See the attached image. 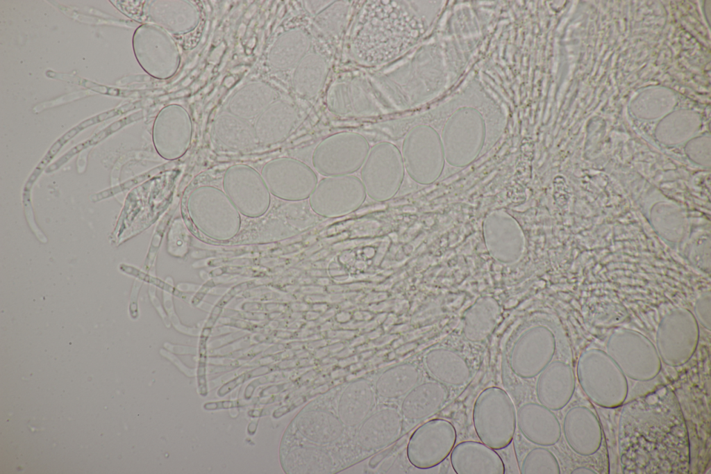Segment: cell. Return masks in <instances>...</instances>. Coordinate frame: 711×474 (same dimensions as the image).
<instances>
[{
  "mask_svg": "<svg viewBox=\"0 0 711 474\" xmlns=\"http://www.w3.org/2000/svg\"><path fill=\"white\" fill-rule=\"evenodd\" d=\"M245 375L246 374H243L239 376L238 377L234 379L233 380L231 381V382L226 384L220 390L218 391V395H224L226 394L229 391L232 390L235 386L242 383L247 378L245 377Z\"/></svg>",
  "mask_w": 711,
  "mask_h": 474,
  "instance_id": "22",
  "label": "cell"
},
{
  "mask_svg": "<svg viewBox=\"0 0 711 474\" xmlns=\"http://www.w3.org/2000/svg\"><path fill=\"white\" fill-rule=\"evenodd\" d=\"M421 379L420 370L412 364L392 366L380 373L374 382L378 401L399 404Z\"/></svg>",
  "mask_w": 711,
  "mask_h": 474,
  "instance_id": "14",
  "label": "cell"
},
{
  "mask_svg": "<svg viewBox=\"0 0 711 474\" xmlns=\"http://www.w3.org/2000/svg\"><path fill=\"white\" fill-rule=\"evenodd\" d=\"M574 390L573 373L567 366L558 363L551 364L539 373L535 389L539 403L551 411L563 408L570 400Z\"/></svg>",
  "mask_w": 711,
  "mask_h": 474,
  "instance_id": "12",
  "label": "cell"
},
{
  "mask_svg": "<svg viewBox=\"0 0 711 474\" xmlns=\"http://www.w3.org/2000/svg\"><path fill=\"white\" fill-rule=\"evenodd\" d=\"M450 461L457 474H504L505 467L496 450L485 443L465 441L455 444Z\"/></svg>",
  "mask_w": 711,
  "mask_h": 474,
  "instance_id": "10",
  "label": "cell"
},
{
  "mask_svg": "<svg viewBox=\"0 0 711 474\" xmlns=\"http://www.w3.org/2000/svg\"><path fill=\"white\" fill-rule=\"evenodd\" d=\"M327 393L338 417L356 439L358 428L378 402L374 382L359 378Z\"/></svg>",
  "mask_w": 711,
  "mask_h": 474,
  "instance_id": "7",
  "label": "cell"
},
{
  "mask_svg": "<svg viewBox=\"0 0 711 474\" xmlns=\"http://www.w3.org/2000/svg\"><path fill=\"white\" fill-rule=\"evenodd\" d=\"M133 117V115H130L128 117L115 122L109 126H108L104 130L96 134L94 137L91 138L88 140L76 145V147L70 149L65 155H63L62 158H59L56 162L49 166L48 168L45 170L46 173L52 172L58 170L60 166L65 164L69 158H71L74 155H75L78 152H81L83 149H85L86 147L92 145L97 144V142H100L101 140L108 136L110 134L117 131L118 129L123 127L126 124L131 123L133 120H135L131 119Z\"/></svg>",
  "mask_w": 711,
  "mask_h": 474,
  "instance_id": "21",
  "label": "cell"
},
{
  "mask_svg": "<svg viewBox=\"0 0 711 474\" xmlns=\"http://www.w3.org/2000/svg\"><path fill=\"white\" fill-rule=\"evenodd\" d=\"M403 427L399 404L378 402L357 430L355 439L357 461L393 443L403 433Z\"/></svg>",
  "mask_w": 711,
  "mask_h": 474,
  "instance_id": "5",
  "label": "cell"
},
{
  "mask_svg": "<svg viewBox=\"0 0 711 474\" xmlns=\"http://www.w3.org/2000/svg\"><path fill=\"white\" fill-rule=\"evenodd\" d=\"M472 421L482 443L494 450L508 446L517 425V412L508 393L498 386L483 389L474 402Z\"/></svg>",
  "mask_w": 711,
  "mask_h": 474,
  "instance_id": "2",
  "label": "cell"
},
{
  "mask_svg": "<svg viewBox=\"0 0 711 474\" xmlns=\"http://www.w3.org/2000/svg\"><path fill=\"white\" fill-rule=\"evenodd\" d=\"M282 450L283 466L288 473L329 474L343 469L337 458L326 450L292 446Z\"/></svg>",
  "mask_w": 711,
  "mask_h": 474,
  "instance_id": "13",
  "label": "cell"
},
{
  "mask_svg": "<svg viewBox=\"0 0 711 474\" xmlns=\"http://www.w3.org/2000/svg\"><path fill=\"white\" fill-rule=\"evenodd\" d=\"M294 120V111L289 106H276L267 110L257 122L258 140L267 143L281 140L290 132Z\"/></svg>",
  "mask_w": 711,
  "mask_h": 474,
  "instance_id": "17",
  "label": "cell"
},
{
  "mask_svg": "<svg viewBox=\"0 0 711 474\" xmlns=\"http://www.w3.org/2000/svg\"><path fill=\"white\" fill-rule=\"evenodd\" d=\"M457 440V432L449 420L434 418L419 426L407 445V457L419 469H429L450 455Z\"/></svg>",
  "mask_w": 711,
  "mask_h": 474,
  "instance_id": "4",
  "label": "cell"
},
{
  "mask_svg": "<svg viewBox=\"0 0 711 474\" xmlns=\"http://www.w3.org/2000/svg\"><path fill=\"white\" fill-rule=\"evenodd\" d=\"M284 437V447L309 446L334 455L343 468L357 461L355 436L334 410L328 393L305 406L294 418Z\"/></svg>",
  "mask_w": 711,
  "mask_h": 474,
  "instance_id": "1",
  "label": "cell"
},
{
  "mask_svg": "<svg viewBox=\"0 0 711 474\" xmlns=\"http://www.w3.org/2000/svg\"><path fill=\"white\" fill-rule=\"evenodd\" d=\"M571 473L572 474H578V473L595 474L596 473L593 471L592 469H589V468H586V467H578V468H575L573 471H571Z\"/></svg>",
  "mask_w": 711,
  "mask_h": 474,
  "instance_id": "23",
  "label": "cell"
},
{
  "mask_svg": "<svg viewBox=\"0 0 711 474\" xmlns=\"http://www.w3.org/2000/svg\"><path fill=\"white\" fill-rule=\"evenodd\" d=\"M219 139L227 146L236 149L252 148L258 140L256 131L236 116L224 115L215 124Z\"/></svg>",
  "mask_w": 711,
  "mask_h": 474,
  "instance_id": "18",
  "label": "cell"
},
{
  "mask_svg": "<svg viewBox=\"0 0 711 474\" xmlns=\"http://www.w3.org/2000/svg\"><path fill=\"white\" fill-rule=\"evenodd\" d=\"M444 384L438 381L419 382L399 402L405 432L440 410L448 398Z\"/></svg>",
  "mask_w": 711,
  "mask_h": 474,
  "instance_id": "9",
  "label": "cell"
},
{
  "mask_svg": "<svg viewBox=\"0 0 711 474\" xmlns=\"http://www.w3.org/2000/svg\"><path fill=\"white\" fill-rule=\"evenodd\" d=\"M517 425L523 436L540 446L555 445L561 436V427L553 411L539 403L528 402L517 412Z\"/></svg>",
  "mask_w": 711,
  "mask_h": 474,
  "instance_id": "11",
  "label": "cell"
},
{
  "mask_svg": "<svg viewBox=\"0 0 711 474\" xmlns=\"http://www.w3.org/2000/svg\"><path fill=\"white\" fill-rule=\"evenodd\" d=\"M270 193L285 200L306 198L308 195L307 167L299 162L282 158L267 163L260 172Z\"/></svg>",
  "mask_w": 711,
  "mask_h": 474,
  "instance_id": "8",
  "label": "cell"
},
{
  "mask_svg": "<svg viewBox=\"0 0 711 474\" xmlns=\"http://www.w3.org/2000/svg\"><path fill=\"white\" fill-rule=\"evenodd\" d=\"M521 474H560L559 463L553 453L544 446L530 450L524 457L521 466Z\"/></svg>",
  "mask_w": 711,
  "mask_h": 474,
  "instance_id": "20",
  "label": "cell"
},
{
  "mask_svg": "<svg viewBox=\"0 0 711 474\" xmlns=\"http://www.w3.org/2000/svg\"><path fill=\"white\" fill-rule=\"evenodd\" d=\"M425 364L428 373L438 382L453 386L466 383L470 370L458 356L444 350H435L427 354Z\"/></svg>",
  "mask_w": 711,
  "mask_h": 474,
  "instance_id": "16",
  "label": "cell"
},
{
  "mask_svg": "<svg viewBox=\"0 0 711 474\" xmlns=\"http://www.w3.org/2000/svg\"><path fill=\"white\" fill-rule=\"evenodd\" d=\"M223 188L239 212L246 216H260L269 206L271 193L261 174L250 166L238 164L228 168Z\"/></svg>",
  "mask_w": 711,
  "mask_h": 474,
  "instance_id": "6",
  "label": "cell"
},
{
  "mask_svg": "<svg viewBox=\"0 0 711 474\" xmlns=\"http://www.w3.org/2000/svg\"><path fill=\"white\" fill-rule=\"evenodd\" d=\"M156 126L158 150L165 158L174 159L185 151L190 137V124L187 117L181 115L160 117Z\"/></svg>",
  "mask_w": 711,
  "mask_h": 474,
  "instance_id": "15",
  "label": "cell"
},
{
  "mask_svg": "<svg viewBox=\"0 0 711 474\" xmlns=\"http://www.w3.org/2000/svg\"><path fill=\"white\" fill-rule=\"evenodd\" d=\"M326 67L320 57L308 56L299 66L296 76L299 93L312 96L318 92L326 76Z\"/></svg>",
  "mask_w": 711,
  "mask_h": 474,
  "instance_id": "19",
  "label": "cell"
},
{
  "mask_svg": "<svg viewBox=\"0 0 711 474\" xmlns=\"http://www.w3.org/2000/svg\"><path fill=\"white\" fill-rule=\"evenodd\" d=\"M187 206L196 224L212 237L228 238L238 229L239 211L226 193L217 187L203 186L194 189Z\"/></svg>",
  "mask_w": 711,
  "mask_h": 474,
  "instance_id": "3",
  "label": "cell"
}]
</instances>
